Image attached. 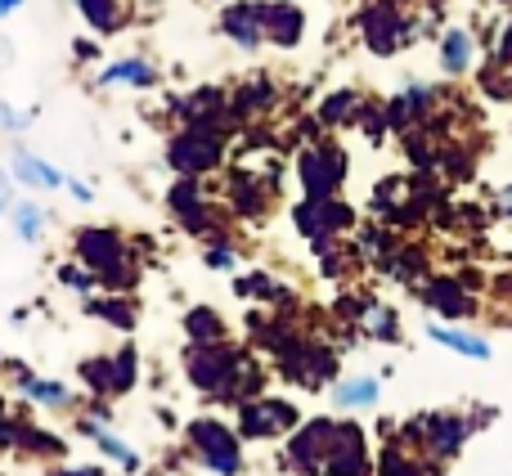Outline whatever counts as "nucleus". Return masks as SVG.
Masks as SVG:
<instances>
[{
  "instance_id": "obj_1",
  "label": "nucleus",
  "mask_w": 512,
  "mask_h": 476,
  "mask_svg": "<svg viewBox=\"0 0 512 476\" xmlns=\"http://www.w3.org/2000/svg\"><path fill=\"white\" fill-rule=\"evenodd\" d=\"M256 364V355L248 346L230 342H185L180 346V369H185L189 387L212 405H243V378Z\"/></svg>"
},
{
  "instance_id": "obj_2",
  "label": "nucleus",
  "mask_w": 512,
  "mask_h": 476,
  "mask_svg": "<svg viewBox=\"0 0 512 476\" xmlns=\"http://www.w3.org/2000/svg\"><path fill=\"white\" fill-rule=\"evenodd\" d=\"M72 256L99 279L104 292H135L144 279L135 238L117 225H77L72 230Z\"/></svg>"
},
{
  "instance_id": "obj_3",
  "label": "nucleus",
  "mask_w": 512,
  "mask_h": 476,
  "mask_svg": "<svg viewBox=\"0 0 512 476\" xmlns=\"http://www.w3.org/2000/svg\"><path fill=\"white\" fill-rule=\"evenodd\" d=\"M495 423V405H481L472 409V414H454V409H436V414H418L414 423L400 427V436L405 441H418L427 450V459H441L450 463L454 454L468 445L472 432H481V427Z\"/></svg>"
},
{
  "instance_id": "obj_4",
  "label": "nucleus",
  "mask_w": 512,
  "mask_h": 476,
  "mask_svg": "<svg viewBox=\"0 0 512 476\" xmlns=\"http://www.w3.org/2000/svg\"><path fill=\"white\" fill-rule=\"evenodd\" d=\"M230 135L225 126H180L162 144V162L171 176H212L230 162Z\"/></svg>"
},
{
  "instance_id": "obj_5",
  "label": "nucleus",
  "mask_w": 512,
  "mask_h": 476,
  "mask_svg": "<svg viewBox=\"0 0 512 476\" xmlns=\"http://www.w3.org/2000/svg\"><path fill=\"white\" fill-rule=\"evenodd\" d=\"M185 450L194 454V463L212 476H243L248 472V454H243L239 427H230L225 418L198 414L185 423Z\"/></svg>"
},
{
  "instance_id": "obj_6",
  "label": "nucleus",
  "mask_w": 512,
  "mask_h": 476,
  "mask_svg": "<svg viewBox=\"0 0 512 476\" xmlns=\"http://www.w3.org/2000/svg\"><path fill=\"white\" fill-rule=\"evenodd\" d=\"M162 203H167V216L185 234L203 238V243H212V238H230V230H225V221H221V207L212 203L203 176H176L167 185V194H162Z\"/></svg>"
},
{
  "instance_id": "obj_7",
  "label": "nucleus",
  "mask_w": 512,
  "mask_h": 476,
  "mask_svg": "<svg viewBox=\"0 0 512 476\" xmlns=\"http://www.w3.org/2000/svg\"><path fill=\"white\" fill-rule=\"evenodd\" d=\"M355 27H360V41L369 45L378 59H391V54H400L405 45H414L418 36H423L418 18L405 14L400 0H369V5L355 14Z\"/></svg>"
},
{
  "instance_id": "obj_8",
  "label": "nucleus",
  "mask_w": 512,
  "mask_h": 476,
  "mask_svg": "<svg viewBox=\"0 0 512 476\" xmlns=\"http://www.w3.org/2000/svg\"><path fill=\"white\" fill-rule=\"evenodd\" d=\"M337 436V418H301L297 427L288 432L279 450V472L288 476H324L328 468V450H333Z\"/></svg>"
},
{
  "instance_id": "obj_9",
  "label": "nucleus",
  "mask_w": 512,
  "mask_h": 476,
  "mask_svg": "<svg viewBox=\"0 0 512 476\" xmlns=\"http://www.w3.org/2000/svg\"><path fill=\"white\" fill-rule=\"evenodd\" d=\"M346 167H351V158H346V149L337 140H310L306 149L297 153V180H301V194L306 198H333L342 194L346 185Z\"/></svg>"
},
{
  "instance_id": "obj_10",
  "label": "nucleus",
  "mask_w": 512,
  "mask_h": 476,
  "mask_svg": "<svg viewBox=\"0 0 512 476\" xmlns=\"http://www.w3.org/2000/svg\"><path fill=\"white\" fill-rule=\"evenodd\" d=\"M0 378H9L14 396H23L27 405H36V409H50V414H77L81 400H86L72 382L45 378V373L27 369L23 360H0Z\"/></svg>"
},
{
  "instance_id": "obj_11",
  "label": "nucleus",
  "mask_w": 512,
  "mask_h": 476,
  "mask_svg": "<svg viewBox=\"0 0 512 476\" xmlns=\"http://www.w3.org/2000/svg\"><path fill=\"white\" fill-rule=\"evenodd\" d=\"M292 225H297V234L310 243V252H324L328 243H337L342 234L355 230V207L342 203V198H301L297 207H292Z\"/></svg>"
},
{
  "instance_id": "obj_12",
  "label": "nucleus",
  "mask_w": 512,
  "mask_h": 476,
  "mask_svg": "<svg viewBox=\"0 0 512 476\" xmlns=\"http://www.w3.org/2000/svg\"><path fill=\"white\" fill-rule=\"evenodd\" d=\"M234 414H239V436L243 445H256V441H283V436L292 432V427L301 423V409L292 405V400L283 396H256V400H243V405H234Z\"/></svg>"
},
{
  "instance_id": "obj_13",
  "label": "nucleus",
  "mask_w": 512,
  "mask_h": 476,
  "mask_svg": "<svg viewBox=\"0 0 512 476\" xmlns=\"http://www.w3.org/2000/svg\"><path fill=\"white\" fill-rule=\"evenodd\" d=\"M279 198V189L265 180V171L256 167H230L225 171V212L239 216V221H265Z\"/></svg>"
},
{
  "instance_id": "obj_14",
  "label": "nucleus",
  "mask_w": 512,
  "mask_h": 476,
  "mask_svg": "<svg viewBox=\"0 0 512 476\" xmlns=\"http://www.w3.org/2000/svg\"><path fill=\"white\" fill-rule=\"evenodd\" d=\"M167 113L176 117L180 126H225V131H234L230 90L225 86H194V90H185V95H171Z\"/></svg>"
},
{
  "instance_id": "obj_15",
  "label": "nucleus",
  "mask_w": 512,
  "mask_h": 476,
  "mask_svg": "<svg viewBox=\"0 0 512 476\" xmlns=\"http://www.w3.org/2000/svg\"><path fill=\"white\" fill-rule=\"evenodd\" d=\"M324 476H373V454H369V436L355 418H337V436L328 450V468Z\"/></svg>"
},
{
  "instance_id": "obj_16",
  "label": "nucleus",
  "mask_w": 512,
  "mask_h": 476,
  "mask_svg": "<svg viewBox=\"0 0 512 476\" xmlns=\"http://www.w3.org/2000/svg\"><path fill=\"white\" fill-rule=\"evenodd\" d=\"M216 32L243 54H256L265 45V27H261V0H225Z\"/></svg>"
},
{
  "instance_id": "obj_17",
  "label": "nucleus",
  "mask_w": 512,
  "mask_h": 476,
  "mask_svg": "<svg viewBox=\"0 0 512 476\" xmlns=\"http://www.w3.org/2000/svg\"><path fill=\"white\" fill-rule=\"evenodd\" d=\"M95 86L99 90H158L162 86V68L149 59V54H126V59H113L95 72Z\"/></svg>"
},
{
  "instance_id": "obj_18",
  "label": "nucleus",
  "mask_w": 512,
  "mask_h": 476,
  "mask_svg": "<svg viewBox=\"0 0 512 476\" xmlns=\"http://www.w3.org/2000/svg\"><path fill=\"white\" fill-rule=\"evenodd\" d=\"M261 27H265V45L297 50L306 41V9L297 0H261Z\"/></svg>"
},
{
  "instance_id": "obj_19",
  "label": "nucleus",
  "mask_w": 512,
  "mask_h": 476,
  "mask_svg": "<svg viewBox=\"0 0 512 476\" xmlns=\"http://www.w3.org/2000/svg\"><path fill=\"white\" fill-rule=\"evenodd\" d=\"M418 297H423L427 310H436V315H445V319H472L477 315V297H472V288L463 279H454V274H432V279L418 288Z\"/></svg>"
},
{
  "instance_id": "obj_20",
  "label": "nucleus",
  "mask_w": 512,
  "mask_h": 476,
  "mask_svg": "<svg viewBox=\"0 0 512 476\" xmlns=\"http://www.w3.org/2000/svg\"><path fill=\"white\" fill-rule=\"evenodd\" d=\"M9 176L18 180V189H32V194H59L63 180H68L50 158L32 153L27 144H14V153H9Z\"/></svg>"
},
{
  "instance_id": "obj_21",
  "label": "nucleus",
  "mask_w": 512,
  "mask_h": 476,
  "mask_svg": "<svg viewBox=\"0 0 512 476\" xmlns=\"http://www.w3.org/2000/svg\"><path fill=\"white\" fill-rule=\"evenodd\" d=\"M274 104H279V86H274L265 72H256V77L239 81V86L230 90V122L234 126H252L256 117L274 113Z\"/></svg>"
},
{
  "instance_id": "obj_22",
  "label": "nucleus",
  "mask_w": 512,
  "mask_h": 476,
  "mask_svg": "<svg viewBox=\"0 0 512 476\" xmlns=\"http://www.w3.org/2000/svg\"><path fill=\"white\" fill-rule=\"evenodd\" d=\"M81 310H86L90 319H99V324L117 328L122 337H131L135 328H140V301H135V292H104L99 288L95 297L81 301Z\"/></svg>"
},
{
  "instance_id": "obj_23",
  "label": "nucleus",
  "mask_w": 512,
  "mask_h": 476,
  "mask_svg": "<svg viewBox=\"0 0 512 476\" xmlns=\"http://www.w3.org/2000/svg\"><path fill=\"white\" fill-rule=\"evenodd\" d=\"M234 297L239 301H256V306H265V310H292L297 306V292L288 288V283H279L270 270H248V274H234Z\"/></svg>"
},
{
  "instance_id": "obj_24",
  "label": "nucleus",
  "mask_w": 512,
  "mask_h": 476,
  "mask_svg": "<svg viewBox=\"0 0 512 476\" xmlns=\"http://www.w3.org/2000/svg\"><path fill=\"white\" fill-rule=\"evenodd\" d=\"M360 108H364V95H360V90L342 86V90H328V95L319 99L315 117H319V126H324V131H342V126H355Z\"/></svg>"
},
{
  "instance_id": "obj_25",
  "label": "nucleus",
  "mask_w": 512,
  "mask_h": 476,
  "mask_svg": "<svg viewBox=\"0 0 512 476\" xmlns=\"http://www.w3.org/2000/svg\"><path fill=\"white\" fill-rule=\"evenodd\" d=\"M328 396H333V405L342 409V414H360V409H373L382 396V382L378 378H337L333 387H328Z\"/></svg>"
},
{
  "instance_id": "obj_26",
  "label": "nucleus",
  "mask_w": 512,
  "mask_h": 476,
  "mask_svg": "<svg viewBox=\"0 0 512 476\" xmlns=\"http://www.w3.org/2000/svg\"><path fill=\"white\" fill-rule=\"evenodd\" d=\"M77 14L104 41V36H117L126 27V0H77Z\"/></svg>"
},
{
  "instance_id": "obj_27",
  "label": "nucleus",
  "mask_w": 512,
  "mask_h": 476,
  "mask_svg": "<svg viewBox=\"0 0 512 476\" xmlns=\"http://www.w3.org/2000/svg\"><path fill=\"white\" fill-rule=\"evenodd\" d=\"M90 445H95V450L104 454V463H108V468H117L122 476L144 472V454L135 450L131 441H122V436H117L113 427H104V432H95V436H90Z\"/></svg>"
},
{
  "instance_id": "obj_28",
  "label": "nucleus",
  "mask_w": 512,
  "mask_h": 476,
  "mask_svg": "<svg viewBox=\"0 0 512 476\" xmlns=\"http://www.w3.org/2000/svg\"><path fill=\"white\" fill-rule=\"evenodd\" d=\"M9 230H14L18 243L36 247L50 230V212H45L41 203H32V198H18L14 207H9Z\"/></svg>"
},
{
  "instance_id": "obj_29",
  "label": "nucleus",
  "mask_w": 512,
  "mask_h": 476,
  "mask_svg": "<svg viewBox=\"0 0 512 476\" xmlns=\"http://www.w3.org/2000/svg\"><path fill=\"white\" fill-rule=\"evenodd\" d=\"M180 333H185V342H221V337H230V324L216 306H189L180 319Z\"/></svg>"
},
{
  "instance_id": "obj_30",
  "label": "nucleus",
  "mask_w": 512,
  "mask_h": 476,
  "mask_svg": "<svg viewBox=\"0 0 512 476\" xmlns=\"http://www.w3.org/2000/svg\"><path fill=\"white\" fill-rule=\"evenodd\" d=\"M378 270L387 274V279H396V283H418L427 274V252L423 247H405V243H396L387 256L378 261Z\"/></svg>"
},
{
  "instance_id": "obj_31",
  "label": "nucleus",
  "mask_w": 512,
  "mask_h": 476,
  "mask_svg": "<svg viewBox=\"0 0 512 476\" xmlns=\"http://www.w3.org/2000/svg\"><path fill=\"white\" fill-rule=\"evenodd\" d=\"M472 50H477V41H472L468 27H445V36H441V72L445 77H463V72L472 68Z\"/></svg>"
},
{
  "instance_id": "obj_32",
  "label": "nucleus",
  "mask_w": 512,
  "mask_h": 476,
  "mask_svg": "<svg viewBox=\"0 0 512 476\" xmlns=\"http://www.w3.org/2000/svg\"><path fill=\"white\" fill-rule=\"evenodd\" d=\"M77 382L86 387V396H104L117 400V373H113V355H86L77 364Z\"/></svg>"
},
{
  "instance_id": "obj_33",
  "label": "nucleus",
  "mask_w": 512,
  "mask_h": 476,
  "mask_svg": "<svg viewBox=\"0 0 512 476\" xmlns=\"http://www.w3.org/2000/svg\"><path fill=\"white\" fill-rule=\"evenodd\" d=\"M18 450L36 454V459H50V463L68 459V441L54 436V432H45L41 423H27V418H23V432H18Z\"/></svg>"
},
{
  "instance_id": "obj_34",
  "label": "nucleus",
  "mask_w": 512,
  "mask_h": 476,
  "mask_svg": "<svg viewBox=\"0 0 512 476\" xmlns=\"http://www.w3.org/2000/svg\"><path fill=\"white\" fill-rule=\"evenodd\" d=\"M360 333L373 337V342H400V315L391 306H382V301H369V310H364L360 319Z\"/></svg>"
},
{
  "instance_id": "obj_35",
  "label": "nucleus",
  "mask_w": 512,
  "mask_h": 476,
  "mask_svg": "<svg viewBox=\"0 0 512 476\" xmlns=\"http://www.w3.org/2000/svg\"><path fill=\"white\" fill-rule=\"evenodd\" d=\"M427 337L441 346H450V351L468 355V360H490V342L486 337H472V333H459V328H445V324H427Z\"/></svg>"
},
{
  "instance_id": "obj_36",
  "label": "nucleus",
  "mask_w": 512,
  "mask_h": 476,
  "mask_svg": "<svg viewBox=\"0 0 512 476\" xmlns=\"http://www.w3.org/2000/svg\"><path fill=\"white\" fill-rule=\"evenodd\" d=\"M54 283H59L63 292H72V297H81V301L99 292V279L77 261V256H72V261H59V265H54Z\"/></svg>"
},
{
  "instance_id": "obj_37",
  "label": "nucleus",
  "mask_w": 512,
  "mask_h": 476,
  "mask_svg": "<svg viewBox=\"0 0 512 476\" xmlns=\"http://www.w3.org/2000/svg\"><path fill=\"white\" fill-rule=\"evenodd\" d=\"M113 373H117V396L135 391V382H140V346H135V342L117 346V351H113Z\"/></svg>"
},
{
  "instance_id": "obj_38",
  "label": "nucleus",
  "mask_w": 512,
  "mask_h": 476,
  "mask_svg": "<svg viewBox=\"0 0 512 476\" xmlns=\"http://www.w3.org/2000/svg\"><path fill=\"white\" fill-rule=\"evenodd\" d=\"M355 126L364 131V140H369V144H382V140H387V131H391V126H387V104H369V99H364Z\"/></svg>"
},
{
  "instance_id": "obj_39",
  "label": "nucleus",
  "mask_w": 512,
  "mask_h": 476,
  "mask_svg": "<svg viewBox=\"0 0 512 476\" xmlns=\"http://www.w3.org/2000/svg\"><path fill=\"white\" fill-rule=\"evenodd\" d=\"M203 265L207 270H234V265H239L234 238H212V243H203Z\"/></svg>"
},
{
  "instance_id": "obj_40",
  "label": "nucleus",
  "mask_w": 512,
  "mask_h": 476,
  "mask_svg": "<svg viewBox=\"0 0 512 476\" xmlns=\"http://www.w3.org/2000/svg\"><path fill=\"white\" fill-rule=\"evenodd\" d=\"M36 117H41V108H14V104H0V131L5 135H23L36 126Z\"/></svg>"
},
{
  "instance_id": "obj_41",
  "label": "nucleus",
  "mask_w": 512,
  "mask_h": 476,
  "mask_svg": "<svg viewBox=\"0 0 512 476\" xmlns=\"http://www.w3.org/2000/svg\"><path fill=\"white\" fill-rule=\"evenodd\" d=\"M18 432H23V414H14L0 400V450H18Z\"/></svg>"
},
{
  "instance_id": "obj_42",
  "label": "nucleus",
  "mask_w": 512,
  "mask_h": 476,
  "mask_svg": "<svg viewBox=\"0 0 512 476\" xmlns=\"http://www.w3.org/2000/svg\"><path fill=\"white\" fill-rule=\"evenodd\" d=\"M45 476H108L104 463H54Z\"/></svg>"
},
{
  "instance_id": "obj_43",
  "label": "nucleus",
  "mask_w": 512,
  "mask_h": 476,
  "mask_svg": "<svg viewBox=\"0 0 512 476\" xmlns=\"http://www.w3.org/2000/svg\"><path fill=\"white\" fill-rule=\"evenodd\" d=\"M63 189H68V198H72L77 207H90V203H95V185H86V180H77V176L63 180Z\"/></svg>"
},
{
  "instance_id": "obj_44",
  "label": "nucleus",
  "mask_w": 512,
  "mask_h": 476,
  "mask_svg": "<svg viewBox=\"0 0 512 476\" xmlns=\"http://www.w3.org/2000/svg\"><path fill=\"white\" fill-rule=\"evenodd\" d=\"M14 203H18V180L9 176V167H0V216H9Z\"/></svg>"
},
{
  "instance_id": "obj_45",
  "label": "nucleus",
  "mask_w": 512,
  "mask_h": 476,
  "mask_svg": "<svg viewBox=\"0 0 512 476\" xmlns=\"http://www.w3.org/2000/svg\"><path fill=\"white\" fill-rule=\"evenodd\" d=\"M99 54H104V50H99V41H86V36H81V41H72V59H77L81 68H86V63H95Z\"/></svg>"
},
{
  "instance_id": "obj_46",
  "label": "nucleus",
  "mask_w": 512,
  "mask_h": 476,
  "mask_svg": "<svg viewBox=\"0 0 512 476\" xmlns=\"http://www.w3.org/2000/svg\"><path fill=\"white\" fill-rule=\"evenodd\" d=\"M23 5H27V0H0V23H5V18H14Z\"/></svg>"
},
{
  "instance_id": "obj_47",
  "label": "nucleus",
  "mask_w": 512,
  "mask_h": 476,
  "mask_svg": "<svg viewBox=\"0 0 512 476\" xmlns=\"http://www.w3.org/2000/svg\"><path fill=\"white\" fill-rule=\"evenodd\" d=\"M499 212H504L508 221H512V185H504V189H499Z\"/></svg>"
},
{
  "instance_id": "obj_48",
  "label": "nucleus",
  "mask_w": 512,
  "mask_h": 476,
  "mask_svg": "<svg viewBox=\"0 0 512 476\" xmlns=\"http://www.w3.org/2000/svg\"><path fill=\"white\" fill-rule=\"evenodd\" d=\"M135 476H171L167 468H149V463H144V472H135Z\"/></svg>"
},
{
  "instance_id": "obj_49",
  "label": "nucleus",
  "mask_w": 512,
  "mask_h": 476,
  "mask_svg": "<svg viewBox=\"0 0 512 476\" xmlns=\"http://www.w3.org/2000/svg\"><path fill=\"white\" fill-rule=\"evenodd\" d=\"M495 5H512V0H495Z\"/></svg>"
},
{
  "instance_id": "obj_50",
  "label": "nucleus",
  "mask_w": 512,
  "mask_h": 476,
  "mask_svg": "<svg viewBox=\"0 0 512 476\" xmlns=\"http://www.w3.org/2000/svg\"><path fill=\"white\" fill-rule=\"evenodd\" d=\"M216 5H225V0H216Z\"/></svg>"
},
{
  "instance_id": "obj_51",
  "label": "nucleus",
  "mask_w": 512,
  "mask_h": 476,
  "mask_svg": "<svg viewBox=\"0 0 512 476\" xmlns=\"http://www.w3.org/2000/svg\"><path fill=\"white\" fill-rule=\"evenodd\" d=\"M158 5H162V0H158Z\"/></svg>"
},
{
  "instance_id": "obj_52",
  "label": "nucleus",
  "mask_w": 512,
  "mask_h": 476,
  "mask_svg": "<svg viewBox=\"0 0 512 476\" xmlns=\"http://www.w3.org/2000/svg\"><path fill=\"white\" fill-rule=\"evenodd\" d=\"M117 476H122V472H117Z\"/></svg>"
}]
</instances>
